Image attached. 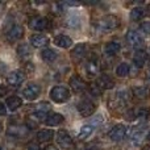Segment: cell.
Segmentation results:
<instances>
[{
    "label": "cell",
    "mask_w": 150,
    "mask_h": 150,
    "mask_svg": "<svg viewBox=\"0 0 150 150\" xmlns=\"http://www.w3.org/2000/svg\"><path fill=\"white\" fill-rule=\"evenodd\" d=\"M127 42L133 47H140L142 45V37L138 32L136 30H129L127 34Z\"/></svg>",
    "instance_id": "obj_11"
},
{
    "label": "cell",
    "mask_w": 150,
    "mask_h": 150,
    "mask_svg": "<svg viewBox=\"0 0 150 150\" xmlns=\"http://www.w3.org/2000/svg\"><path fill=\"white\" fill-rule=\"evenodd\" d=\"M41 93V87L37 83H29L28 86H25V88L23 90V96L29 101L36 100Z\"/></svg>",
    "instance_id": "obj_4"
},
{
    "label": "cell",
    "mask_w": 150,
    "mask_h": 150,
    "mask_svg": "<svg viewBox=\"0 0 150 150\" xmlns=\"http://www.w3.org/2000/svg\"><path fill=\"white\" fill-rule=\"evenodd\" d=\"M127 133H128L127 127H125V125H122V124H119V125H116V127L112 128L108 136H109V138H111L112 141L119 142V141L124 140L125 136H127Z\"/></svg>",
    "instance_id": "obj_6"
},
{
    "label": "cell",
    "mask_w": 150,
    "mask_h": 150,
    "mask_svg": "<svg viewBox=\"0 0 150 150\" xmlns=\"http://www.w3.org/2000/svg\"><path fill=\"white\" fill-rule=\"evenodd\" d=\"M70 91L69 88L63 87V86H54L50 90V98L55 103H65L70 99Z\"/></svg>",
    "instance_id": "obj_2"
},
{
    "label": "cell",
    "mask_w": 150,
    "mask_h": 150,
    "mask_svg": "<svg viewBox=\"0 0 150 150\" xmlns=\"http://www.w3.org/2000/svg\"><path fill=\"white\" fill-rule=\"evenodd\" d=\"M127 119H128V120H134V119H137V111H134V109H130V111L127 113Z\"/></svg>",
    "instance_id": "obj_33"
},
{
    "label": "cell",
    "mask_w": 150,
    "mask_h": 150,
    "mask_svg": "<svg viewBox=\"0 0 150 150\" xmlns=\"http://www.w3.org/2000/svg\"><path fill=\"white\" fill-rule=\"evenodd\" d=\"M148 78H149V80H150V71H149V73H148Z\"/></svg>",
    "instance_id": "obj_41"
},
{
    "label": "cell",
    "mask_w": 150,
    "mask_h": 150,
    "mask_svg": "<svg viewBox=\"0 0 150 150\" xmlns=\"http://www.w3.org/2000/svg\"><path fill=\"white\" fill-rule=\"evenodd\" d=\"M29 41H30L32 46L34 47H44L49 44V38L44 34H33V36H30Z\"/></svg>",
    "instance_id": "obj_13"
},
{
    "label": "cell",
    "mask_w": 150,
    "mask_h": 150,
    "mask_svg": "<svg viewBox=\"0 0 150 150\" xmlns=\"http://www.w3.org/2000/svg\"><path fill=\"white\" fill-rule=\"evenodd\" d=\"M46 25H47V20L45 17H42V16H34L29 21V28L32 30H37V32L44 30L46 28Z\"/></svg>",
    "instance_id": "obj_9"
},
{
    "label": "cell",
    "mask_w": 150,
    "mask_h": 150,
    "mask_svg": "<svg viewBox=\"0 0 150 150\" xmlns=\"http://www.w3.org/2000/svg\"><path fill=\"white\" fill-rule=\"evenodd\" d=\"M54 44L57 45L58 47H62V49H67L73 45V40L69 36H65V34H59L54 38Z\"/></svg>",
    "instance_id": "obj_19"
},
{
    "label": "cell",
    "mask_w": 150,
    "mask_h": 150,
    "mask_svg": "<svg viewBox=\"0 0 150 150\" xmlns=\"http://www.w3.org/2000/svg\"><path fill=\"white\" fill-rule=\"evenodd\" d=\"M25 79V75L21 70H15V71H11L7 76V83L12 87H18L21 83L24 82Z\"/></svg>",
    "instance_id": "obj_7"
},
{
    "label": "cell",
    "mask_w": 150,
    "mask_h": 150,
    "mask_svg": "<svg viewBox=\"0 0 150 150\" xmlns=\"http://www.w3.org/2000/svg\"><path fill=\"white\" fill-rule=\"evenodd\" d=\"M120 49H121V45H120L119 42L111 41L105 45V47H104V53H105L107 55H109V57H112V55H116L117 53L120 52Z\"/></svg>",
    "instance_id": "obj_20"
},
{
    "label": "cell",
    "mask_w": 150,
    "mask_h": 150,
    "mask_svg": "<svg viewBox=\"0 0 150 150\" xmlns=\"http://www.w3.org/2000/svg\"><path fill=\"white\" fill-rule=\"evenodd\" d=\"M23 36H24V28L21 25H17V24L12 25L7 30V33H5V37H7V40L11 42V44L18 41V40H21Z\"/></svg>",
    "instance_id": "obj_5"
},
{
    "label": "cell",
    "mask_w": 150,
    "mask_h": 150,
    "mask_svg": "<svg viewBox=\"0 0 150 150\" xmlns=\"http://www.w3.org/2000/svg\"><path fill=\"white\" fill-rule=\"evenodd\" d=\"M141 30L144 32V33H146V34H150V23L148 21V23H144V24H141Z\"/></svg>",
    "instance_id": "obj_32"
},
{
    "label": "cell",
    "mask_w": 150,
    "mask_h": 150,
    "mask_svg": "<svg viewBox=\"0 0 150 150\" xmlns=\"http://www.w3.org/2000/svg\"><path fill=\"white\" fill-rule=\"evenodd\" d=\"M63 116L61 113H50L47 115L46 120H45V124L47 125V127H57V125L62 124L63 122Z\"/></svg>",
    "instance_id": "obj_18"
},
{
    "label": "cell",
    "mask_w": 150,
    "mask_h": 150,
    "mask_svg": "<svg viewBox=\"0 0 150 150\" xmlns=\"http://www.w3.org/2000/svg\"><path fill=\"white\" fill-rule=\"evenodd\" d=\"M67 24L70 26H78L79 25V17L78 16H71L67 18Z\"/></svg>",
    "instance_id": "obj_31"
},
{
    "label": "cell",
    "mask_w": 150,
    "mask_h": 150,
    "mask_svg": "<svg viewBox=\"0 0 150 150\" xmlns=\"http://www.w3.org/2000/svg\"><path fill=\"white\" fill-rule=\"evenodd\" d=\"M142 150H150V145H145L142 148Z\"/></svg>",
    "instance_id": "obj_38"
},
{
    "label": "cell",
    "mask_w": 150,
    "mask_h": 150,
    "mask_svg": "<svg viewBox=\"0 0 150 150\" xmlns=\"http://www.w3.org/2000/svg\"><path fill=\"white\" fill-rule=\"evenodd\" d=\"M21 105H23V100H21V98H18V96H9V98L7 99V101H5V107L12 112L21 108Z\"/></svg>",
    "instance_id": "obj_17"
},
{
    "label": "cell",
    "mask_w": 150,
    "mask_h": 150,
    "mask_svg": "<svg viewBox=\"0 0 150 150\" xmlns=\"http://www.w3.org/2000/svg\"><path fill=\"white\" fill-rule=\"evenodd\" d=\"M146 13H148V16H150V4L148 5V8H146Z\"/></svg>",
    "instance_id": "obj_37"
},
{
    "label": "cell",
    "mask_w": 150,
    "mask_h": 150,
    "mask_svg": "<svg viewBox=\"0 0 150 150\" xmlns=\"http://www.w3.org/2000/svg\"><path fill=\"white\" fill-rule=\"evenodd\" d=\"M0 150H3V149H1V145H0Z\"/></svg>",
    "instance_id": "obj_42"
},
{
    "label": "cell",
    "mask_w": 150,
    "mask_h": 150,
    "mask_svg": "<svg viewBox=\"0 0 150 150\" xmlns=\"http://www.w3.org/2000/svg\"><path fill=\"white\" fill-rule=\"evenodd\" d=\"M137 117L142 120H149L150 119V109L149 108H141L137 109Z\"/></svg>",
    "instance_id": "obj_30"
},
{
    "label": "cell",
    "mask_w": 150,
    "mask_h": 150,
    "mask_svg": "<svg viewBox=\"0 0 150 150\" xmlns=\"http://www.w3.org/2000/svg\"><path fill=\"white\" fill-rule=\"evenodd\" d=\"M93 130H95V127H93V125H83L79 130L78 137H79L80 140H86V138H88L91 134H92Z\"/></svg>",
    "instance_id": "obj_26"
},
{
    "label": "cell",
    "mask_w": 150,
    "mask_h": 150,
    "mask_svg": "<svg viewBox=\"0 0 150 150\" xmlns=\"http://www.w3.org/2000/svg\"><path fill=\"white\" fill-rule=\"evenodd\" d=\"M96 86H98L100 90H111V88H113L115 82L108 75H101V76H99L98 80H96Z\"/></svg>",
    "instance_id": "obj_12"
},
{
    "label": "cell",
    "mask_w": 150,
    "mask_h": 150,
    "mask_svg": "<svg viewBox=\"0 0 150 150\" xmlns=\"http://www.w3.org/2000/svg\"><path fill=\"white\" fill-rule=\"evenodd\" d=\"M54 137V132L52 129H42L37 133V140L40 142H49Z\"/></svg>",
    "instance_id": "obj_22"
},
{
    "label": "cell",
    "mask_w": 150,
    "mask_h": 150,
    "mask_svg": "<svg viewBox=\"0 0 150 150\" xmlns=\"http://www.w3.org/2000/svg\"><path fill=\"white\" fill-rule=\"evenodd\" d=\"M150 93V90L145 86H138V87L133 88V95L138 99H146Z\"/></svg>",
    "instance_id": "obj_25"
},
{
    "label": "cell",
    "mask_w": 150,
    "mask_h": 150,
    "mask_svg": "<svg viewBox=\"0 0 150 150\" xmlns=\"http://www.w3.org/2000/svg\"><path fill=\"white\" fill-rule=\"evenodd\" d=\"M1 129H3V125H1V122H0V132H1Z\"/></svg>",
    "instance_id": "obj_40"
},
{
    "label": "cell",
    "mask_w": 150,
    "mask_h": 150,
    "mask_svg": "<svg viewBox=\"0 0 150 150\" xmlns=\"http://www.w3.org/2000/svg\"><path fill=\"white\" fill-rule=\"evenodd\" d=\"M120 21H119V17L115 15H107L99 21L98 24V29L103 33H108L111 30H115V29L119 26Z\"/></svg>",
    "instance_id": "obj_1"
},
{
    "label": "cell",
    "mask_w": 150,
    "mask_h": 150,
    "mask_svg": "<svg viewBox=\"0 0 150 150\" xmlns=\"http://www.w3.org/2000/svg\"><path fill=\"white\" fill-rule=\"evenodd\" d=\"M146 138H148V140H149V141H150V132H149V133H148V136H146Z\"/></svg>",
    "instance_id": "obj_39"
},
{
    "label": "cell",
    "mask_w": 150,
    "mask_h": 150,
    "mask_svg": "<svg viewBox=\"0 0 150 150\" xmlns=\"http://www.w3.org/2000/svg\"><path fill=\"white\" fill-rule=\"evenodd\" d=\"M99 70H100V65H99V61L96 58H91L86 63V73L88 76H95L99 73Z\"/></svg>",
    "instance_id": "obj_14"
},
{
    "label": "cell",
    "mask_w": 150,
    "mask_h": 150,
    "mask_svg": "<svg viewBox=\"0 0 150 150\" xmlns=\"http://www.w3.org/2000/svg\"><path fill=\"white\" fill-rule=\"evenodd\" d=\"M149 61V55L148 53H145L144 50H138V52L134 53L133 55V62L137 67H144L146 65V62Z\"/></svg>",
    "instance_id": "obj_15"
},
{
    "label": "cell",
    "mask_w": 150,
    "mask_h": 150,
    "mask_svg": "<svg viewBox=\"0 0 150 150\" xmlns=\"http://www.w3.org/2000/svg\"><path fill=\"white\" fill-rule=\"evenodd\" d=\"M17 55L21 59H28L32 55V49L28 44H20L17 46Z\"/></svg>",
    "instance_id": "obj_21"
},
{
    "label": "cell",
    "mask_w": 150,
    "mask_h": 150,
    "mask_svg": "<svg viewBox=\"0 0 150 150\" xmlns=\"http://www.w3.org/2000/svg\"><path fill=\"white\" fill-rule=\"evenodd\" d=\"M86 54H87V45L86 44L76 45L71 52V57H73L74 61H80L82 58L86 57Z\"/></svg>",
    "instance_id": "obj_16"
},
{
    "label": "cell",
    "mask_w": 150,
    "mask_h": 150,
    "mask_svg": "<svg viewBox=\"0 0 150 150\" xmlns=\"http://www.w3.org/2000/svg\"><path fill=\"white\" fill-rule=\"evenodd\" d=\"M46 117H47L46 112L40 111V109H36V111H34L33 113L30 115V119L34 120L36 122H37V121H45V120H46Z\"/></svg>",
    "instance_id": "obj_28"
},
{
    "label": "cell",
    "mask_w": 150,
    "mask_h": 150,
    "mask_svg": "<svg viewBox=\"0 0 150 150\" xmlns=\"http://www.w3.org/2000/svg\"><path fill=\"white\" fill-rule=\"evenodd\" d=\"M57 144L63 149H67L69 146L73 145V138L66 130L61 129L57 132Z\"/></svg>",
    "instance_id": "obj_8"
},
{
    "label": "cell",
    "mask_w": 150,
    "mask_h": 150,
    "mask_svg": "<svg viewBox=\"0 0 150 150\" xmlns=\"http://www.w3.org/2000/svg\"><path fill=\"white\" fill-rule=\"evenodd\" d=\"M69 83H70V87L73 88L75 92H82V91H84L86 87H87L86 82L79 76V75H73V76L70 78V82Z\"/></svg>",
    "instance_id": "obj_10"
},
{
    "label": "cell",
    "mask_w": 150,
    "mask_h": 150,
    "mask_svg": "<svg viewBox=\"0 0 150 150\" xmlns=\"http://www.w3.org/2000/svg\"><path fill=\"white\" fill-rule=\"evenodd\" d=\"M129 65L128 63H120L119 67L116 69V75L119 78H125L128 76V74H129Z\"/></svg>",
    "instance_id": "obj_27"
},
{
    "label": "cell",
    "mask_w": 150,
    "mask_h": 150,
    "mask_svg": "<svg viewBox=\"0 0 150 150\" xmlns=\"http://www.w3.org/2000/svg\"><path fill=\"white\" fill-rule=\"evenodd\" d=\"M142 16H144V9H141V8H133L130 11V20H133V21L141 20Z\"/></svg>",
    "instance_id": "obj_29"
},
{
    "label": "cell",
    "mask_w": 150,
    "mask_h": 150,
    "mask_svg": "<svg viewBox=\"0 0 150 150\" xmlns=\"http://www.w3.org/2000/svg\"><path fill=\"white\" fill-rule=\"evenodd\" d=\"M5 115H7V107L4 103L0 101V116H5Z\"/></svg>",
    "instance_id": "obj_35"
},
{
    "label": "cell",
    "mask_w": 150,
    "mask_h": 150,
    "mask_svg": "<svg viewBox=\"0 0 150 150\" xmlns=\"http://www.w3.org/2000/svg\"><path fill=\"white\" fill-rule=\"evenodd\" d=\"M26 150H40V146H38V144H36V142H29L28 145H26Z\"/></svg>",
    "instance_id": "obj_34"
},
{
    "label": "cell",
    "mask_w": 150,
    "mask_h": 150,
    "mask_svg": "<svg viewBox=\"0 0 150 150\" xmlns=\"http://www.w3.org/2000/svg\"><path fill=\"white\" fill-rule=\"evenodd\" d=\"M26 134V128L24 127H17V125H13V127H9L8 129V136H12V137L16 138H21Z\"/></svg>",
    "instance_id": "obj_23"
},
{
    "label": "cell",
    "mask_w": 150,
    "mask_h": 150,
    "mask_svg": "<svg viewBox=\"0 0 150 150\" xmlns=\"http://www.w3.org/2000/svg\"><path fill=\"white\" fill-rule=\"evenodd\" d=\"M44 150H58V149L55 148L54 145H49V146H46V148H45Z\"/></svg>",
    "instance_id": "obj_36"
},
{
    "label": "cell",
    "mask_w": 150,
    "mask_h": 150,
    "mask_svg": "<svg viewBox=\"0 0 150 150\" xmlns=\"http://www.w3.org/2000/svg\"><path fill=\"white\" fill-rule=\"evenodd\" d=\"M76 109H78V112H79V115L82 117H88L95 112L96 105H95L93 101L88 100V99H83V100H80L79 103H78Z\"/></svg>",
    "instance_id": "obj_3"
},
{
    "label": "cell",
    "mask_w": 150,
    "mask_h": 150,
    "mask_svg": "<svg viewBox=\"0 0 150 150\" xmlns=\"http://www.w3.org/2000/svg\"><path fill=\"white\" fill-rule=\"evenodd\" d=\"M41 58H42V61H45V62L52 63L57 59V53H55L53 49H44L41 52Z\"/></svg>",
    "instance_id": "obj_24"
}]
</instances>
